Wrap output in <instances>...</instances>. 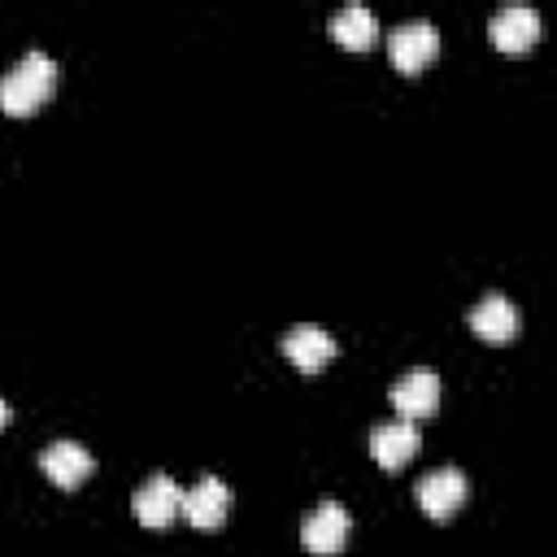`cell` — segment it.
Returning <instances> with one entry per match:
<instances>
[{
	"label": "cell",
	"instance_id": "obj_1",
	"mask_svg": "<svg viewBox=\"0 0 557 557\" xmlns=\"http://www.w3.org/2000/svg\"><path fill=\"white\" fill-rule=\"evenodd\" d=\"M57 91V61L48 52H26L4 78H0V113L30 117L48 96Z\"/></svg>",
	"mask_w": 557,
	"mask_h": 557
},
{
	"label": "cell",
	"instance_id": "obj_2",
	"mask_svg": "<svg viewBox=\"0 0 557 557\" xmlns=\"http://www.w3.org/2000/svg\"><path fill=\"white\" fill-rule=\"evenodd\" d=\"M348 527H352L348 509H344L339 500H322V505H313V509L305 513V522H300V544H305V553H313V557H335V553L348 544Z\"/></svg>",
	"mask_w": 557,
	"mask_h": 557
},
{
	"label": "cell",
	"instance_id": "obj_3",
	"mask_svg": "<svg viewBox=\"0 0 557 557\" xmlns=\"http://www.w3.org/2000/svg\"><path fill=\"white\" fill-rule=\"evenodd\" d=\"M131 513H135V522L161 531V527H170V522L183 513V487H178L170 474H152V479H144V483L135 487Z\"/></svg>",
	"mask_w": 557,
	"mask_h": 557
},
{
	"label": "cell",
	"instance_id": "obj_4",
	"mask_svg": "<svg viewBox=\"0 0 557 557\" xmlns=\"http://www.w3.org/2000/svg\"><path fill=\"white\" fill-rule=\"evenodd\" d=\"M440 52V35L431 22H400L387 35V57L400 74H422Z\"/></svg>",
	"mask_w": 557,
	"mask_h": 557
},
{
	"label": "cell",
	"instance_id": "obj_5",
	"mask_svg": "<svg viewBox=\"0 0 557 557\" xmlns=\"http://www.w3.org/2000/svg\"><path fill=\"white\" fill-rule=\"evenodd\" d=\"M226 509H231V487L218 474H205L191 487H183V518L196 531H218L226 522Z\"/></svg>",
	"mask_w": 557,
	"mask_h": 557
},
{
	"label": "cell",
	"instance_id": "obj_6",
	"mask_svg": "<svg viewBox=\"0 0 557 557\" xmlns=\"http://www.w3.org/2000/svg\"><path fill=\"white\" fill-rule=\"evenodd\" d=\"M392 409L405 418V422H422L440 409V379L435 370H405L396 383H392Z\"/></svg>",
	"mask_w": 557,
	"mask_h": 557
},
{
	"label": "cell",
	"instance_id": "obj_7",
	"mask_svg": "<svg viewBox=\"0 0 557 557\" xmlns=\"http://www.w3.org/2000/svg\"><path fill=\"white\" fill-rule=\"evenodd\" d=\"M418 505H422V513H426L431 522L453 518V513L466 505V474L453 470V466H440V470L422 474V483H418Z\"/></svg>",
	"mask_w": 557,
	"mask_h": 557
},
{
	"label": "cell",
	"instance_id": "obj_8",
	"mask_svg": "<svg viewBox=\"0 0 557 557\" xmlns=\"http://www.w3.org/2000/svg\"><path fill=\"white\" fill-rule=\"evenodd\" d=\"M278 348H283V357H287L296 370H305V374H318V370L331 366V357L339 352L335 339H331V331H322V326H313V322L292 326Z\"/></svg>",
	"mask_w": 557,
	"mask_h": 557
},
{
	"label": "cell",
	"instance_id": "obj_9",
	"mask_svg": "<svg viewBox=\"0 0 557 557\" xmlns=\"http://www.w3.org/2000/svg\"><path fill=\"white\" fill-rule=\"evenodd\" d=\"M39 470H44L57 487L74 492V487L96 470V461H91V453H87L83 444H74V440H57V444H48V448L39 453Z\"/></svg>",
	"mask_w": 557,
	"mask_h": 557
},
{
	"label": "cell",
	"instance_id": "obj_10",
	"mask_svg": "<svg viewBox=\"0 0 557 557\" xmlns=\"http://www.w3.org/2000/svg\"><path fill=\"white\" fill-rule=\"evenodd\" d=\"M487 35H492V44L500 52H513L518 57V52L535 48V39H540V13L535 9H522V4H509V9H500L492 17Z\"/></svg>",
	"mask_w": 557,
	"mask_h": 557
},
{
	"label": "cell",
	"instance_id": "obj_11",
	"mask_svg": "<svg viewBox=\"0 0 557 557\" xmlns=\"http://www.w3.org/2000/svg\"><path fill=\"white\" fill-rule=\"evenodd\" d=\"M470 331H474L479 339H487V344L513 339V335H518V309H513V300L500 296V292H487V296L470 309Z\"/></svg>",
	"mask_w": 557,
	"mask_h": 557
},
{
	"label": "cell",
	"instance_id": "obj_12",
	"mask_svg": "<svg viewBox=\"0 0 557 557\" xmlns=\"http://www.w3.org/2000/svg\"><path fill=\"white\" fill-rule=\"evenodd\" d=\"M418 453V422H383L370 431V457L383 466V470H400L409 457Z\"/></svg>",
	"mask_w": 557,
	"mask_h": 557
},
{
	"label": "cell",
	"instance_id": "obj_13",
	"mask_svg": "<svg viewBox=\"0 0 557 557\" xmlns=\"http://www.w3.org/2000/svg\"><path fill=\"white\" fill-rule=\"evenodd\" d=\"M331 39L339 48H348V52H366L379 39V22H374V13L366 4H348V9H339L331 17Z\"/></svg>",
	"mask_w": 557,
	"mask_h": 557
},
{
	"label": "cell",
	"instance_id": "obj_14",
	"mask_svg": "<svg viewBox=\"0 0 557 557\" xmlns=\"http://www.w3.org/2000/svg\"><path fill=\"white\" fill-rule=\"evenodd\" d=\"M4 426H9V405L0 400V431H4Z\"/></svg>",
	"mask_w": 557,
	"mask_h": 557
}]
</instances>
